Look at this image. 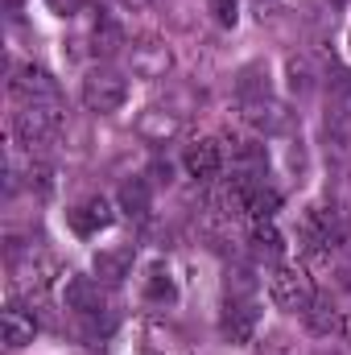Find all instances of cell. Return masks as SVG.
I'll list each match as a JSON object with an SVG mask.
<instances>
[{"mask_svg": "<svg viewBox=\"0 0 351 355\" xmlns=\"http://www.w3.org/2000/svg\"><path fill=\"white\" fill-rule=\"evenodd\" d=\"M236 91H240L244 99H264V95H268V71H264V67H244Z\"/></svg>", "mask_w": 351, "mask_h": 355, "instance_id": "21", "label": "cell"}, {"mask_svg": "<svg viewBox=\"0 0 351 355\" xmlns=\"http://www.w3.org/2000/svg\"><path fill=\"white\" fill-rule=\"evenodd\" d=\"M8 4H17V0H8Z\"/></svg>", "mask_w": 351, "mask_h": 355, "instance_id": "26", "label": "cell"}, {"mask_svg": "<svg viewBox=\"0 0 351 355\" xmlns=\"http://www.w3.org/2000/svg\"><path fill=\"white\" fill-rule=\"evenodd\" d=\"M83 107L87 112H120L124 107V99H128V83H124V75H116V71H91L87 79H83Z\"/></svg>", "mask_w": 351, "mask_h": 355, "instance_id": "3", "label": "cell"}, {"mask_svg": "<svg viewBox=\"0 0 351 355\" xmlns=\"http://www.w3.org/2000/svg\"><path fill=\"white\" fill-rule=\"evenodd\" d=\"M252 252L264 257V261H281V252H285L281 232H277L268 219H257V227H252Z\"/></svg>", "mask_w": 351, "mask_h": 355, "instance_id": "17", "label": "cell"}, {"mask_svg": "<svg viewBox=\"0 0 351 355\" xmlns=\"http://www.w3.org/2000/svg\"><path fill=\"white\" fill-rule=\"evenodd\" d=\"M62 302H67V310H75V314H99V310H103V306H99V285H95L91 277H67Z\"/></svg>", "mask_w": 351, "mask_h": 355, "instance_id": "13", "label": "cell"}, {"mask_svg": "<svg viewBox=\"0 0 351 355\" xmlns=\"http://www.w3.org/2000/svg\"><path fill=\"white\" fill-rule=\"evenodd\" d=\"M116 202H120V211H124L128 219H145V215H149V207H153V190H149V182H145V178H132V182H124V186H120Z\"/></svg>", "mask_w": 351, "mask_h": 355, "instance_id": "14", "label": "cell"}, {"mask_svg": "<svg viewBox=\"0 0 351 355\" xmlns=\"http://www.w3.org/2000/svg\"><path fill=\"white\" fill-rule=\"evenodd\" d=\"M211 12H215V21L223 29H232L240 21V0H211Z\"/></svg>", "mask_w": 351, "mask_h": 355, "instance_id": "22", "label": "cell"}, {"mask_svg": "<svg viewBox=\"0 0 351 355\" xmlns=\"http://www.w3.org/2000/svg\"><path fill=\"white\" fill-rule=\"evenodd\" d=\"M67 223H71V232L75 236H95V232H103L108 223H112V207H108V198H99V194H91L83 202H75L71 211H67Z\"/></svg>", "mask_w": 351, "mask_h": 355, "instance_id": "8", "label": "cell"}, {"mask_svg": "<svg viewBox=\"0 0 351 355\" xmlns=\"http://www.w3.org/2000/svg\"><path fill=\"white\" fill-rule=\"evenodd\" d=\"M285 83H289L293 95H310V91H314V67H310V58L289 54V58H285Z\"/></svg>", "mask_w": 351, "mask_h": 355, "instance_id": "19", "label": "cell"}, {"mask_svg": "<svg viewBox=\"0 0 351 355\" xmlns=\"http://www.w3.org/2000/svg\"><path fill=\"white\" fill-rule=\"evenodd\" d=\"M8 91H12L17 99H25V103H54V99H58V83H54L50 71H42V67H21V71H12Z\"/></svg>", "mask_w": 351, "mask_h": 355, "instance_id": "6", "label": "cell"}, {"mask_svg": "<svg viewBox=\"0 0 351 355\" xmlns=\"http://www.w3.org/2000/svg\"><path fill=\"white\" fill-rule=\"evenodd\" d=\"M257 327H261L257 293H228V302H223V318H219L223 339H228L232 347H244V343H252Z\"/></svg>", "mask_w": 351, "mask_h": 355, "instance_id": "2", "label": "cell"}, {"mask_svg": "<svg viewBox=\"0 0 351 355\" xmlns=\"http://www.w3.org/2000/svg\"><path fill=\"white\" fill-rule=\"evenodd\" d=\"M46 4H50L58 17H67V12H75V8H79V0H46Z\"/></svg>", "mask_w": 351, "mask_h": 355, "instance_id": "24", "label": "cell"}, {"mask_svg": "<svg viewBox=\"0 0 351 355\" xmlns=\"http://www.w3.org/2000/svg\"><path fill=\"white\" fill-rule=\"evenodd\" d=\"M244 120L264 132V137H277V132H285L289 124H293V112L285 107V103H277V99H248V107H244Z\"/></svg>", "mask_w": 351, "mask_h": 355, "instance_id": "7", "label": "cell"}, {"mask_svg": "<svg viewBox=\"0 0 351 355\" xmlns=\"http://www.w3.org/2000/svg\"><path fill=\"white\" fill-rule=\"evenodd\" d=\"M145 297L157 302V306H170V302L178 297L174 277H170L166 268H149V277H145Z\"/></svg>", "mask_w": 351, "mask_h": 355, "instance_id": "20", "label": "cell"}, {"mask_svg": "<svg viewBox=\"0 0 351 355\" xmlns=\"http://www.w3.org/2000/svg\"><path fill=\"white\" fill-rule=\"evenodd\" d=\"M170 67H174V54H170L166 42L145 37V42H132V46H128V71H132L137 79H166Z\"/></svg>", "mask_w": 351, "mask_h": 355, "instance_id": "5", "label": "cell"}, {"mask_svg": "<svg viewBox=\"0 0 351 355\" xmlns=\"http://www.w3.org/2000/svg\"><path fill=\"white\" fill-rule=\"evenodd\" d=\"M132 261H137V252L128 248V244H116V248H99L95 252V277L103 281V285H120L128 272H132Z\"/></svg>", "mask_w": 351, "mask_h": 355, "instance_id": "12", "label": "cell"}, {"mask_svg": "<svg viewBox=\"0 0 351 355\" xmlns=\"http://www.w3.org/2000/svg\"><path fill=\"white\" fill-rule=\"evenodd\" d=\"M327 91L335 95V99H348L351 95V75L343 67H331V75H327Z\"/></svg>", "mask_w": 351, "mask_h": 355, "instance_id": "23", "label": "cell"}, {"mask_svg": "<svg viewBox=\"0 0 351 355\" xmlns=\"http://www.w3.org/2000/svg\"><path fill=\"white\" fill-rule=\"evenodd\" d=\"M323 137H327V149L335 153H351V112L348 107H331L327 120H323Z\"/></svg>", "mask_w": 351, "mask_h": 355, "instance_id": "15", "label": "cell"}, {"mask_svg": "<svg viewBox=\"0 0 351 355\" xmlns=\"http://www.w3.org/2000/svg\"><path fill=\"white\" fill-rule=\"evenodd\" d=\"M91 46H95V54L112 58V54L124 46V29H120L116 21H108V17H99V25L91 29Z\"/></svg>", "mask_w": 351, "mask_h": 355, "instance_id": "18", "label": "cell"}, {"mask_svg": "<svg viewBox=\"0 0 351 355\" xmlns=\"http://www.w3.org/2000/svg\"><path fill=\"white\" fill-rule=\"evenodd\" d=\"M178 132H182V116L170 112V107H145L137 116V137L149 141V145H166V141H174Z\"/></svg>", "mask_w": 351, "mask_h": 355, "instance_id": "9", "label": "cell"}, {"mask_svg": "<svg viewBox=\"0 0 351 355\" xmlns=\"http://www.w3.org/2000/svg\"><path fill=\"white\" fill-rule=\"evenodd\" d=\"M182 166H186V174L194 178V182L219 178V170H223V149H219V141H194V145H186Z\"/></svg>", "mask_w": 351, "mask_h": 355, "instance_id": "10", "label": "cell"}, {"mask_svg": "<svg viewBox=\"0 0 351 355\" xmlns=\"http://www.w3.org/2000/svg\"><path fill=\"white\" fill-rule=\"evenodd\" d=\"M0 327H4V347H25V343H33V335H37V314L33 310H25L21 302H12V306H4V318H0Z\"/></svg>", "mask_w": 351, "mask_h": 355, "instance_id": "11", "label": "cell"}, {"mask_svg": "<svg viewBox=\"0 0 351 355\" xmlns=\"http://www.w3.org/2000/svg\"><path fill=\"white\" fill-rule=\"evenodd\" d=\"M58 128H62V112L54 103H25V112H17V120H12V132L21 145H42L50 137H58Z\"/></svg>", "mask_w": 351, "mask_h": 355, "instance_id": "4", "label": "cell"}, {"mask_svg": "<svg viewBox=\"0 0 351 355\" xmlns=\"http://www.w3.org/2000/svg\"><path fill=\"white\" fill-rule=\"evenodd\" d=\"M120 4H124V8H132V12H137V8H149V4H153V0H120Z\"/></svg>", "mask_w": 351, "mask_h": 355, "instance_id": "25", "label": "cell"}, {"mask_svg": "<svg viewBox=\"0 0 351 355\" xmlns=\"http://www.w3.org/2000/svg\"><path fill=\"white\" fill-rule=\"evenodd\" d=\"M306 327H310L314 335H343V314H339L331 302H318V297H314V306L306 310Z\"/></svg>", "mask_w": 351, "mask_h": 355, "instance_id": "16", "label": "cell"}, {"mask_svg": "<svg viewBox=\"0 0 351 355\" xmlns=\"http://www.w3.org/2000/svg\"><path fill=\"white\" fill-rule=\"evenodd\" d=\"M268 297L277 310H289V314H306L314 306V281L306 268H293V265H281L273 268L268 277Z\"/></svg>", "mask_w": 351, "mask_h": 355, "instance_id": "1", "label": "cell"}]
</instances>
